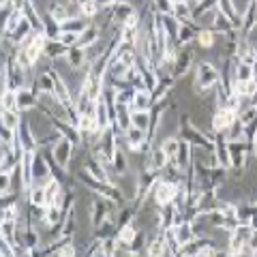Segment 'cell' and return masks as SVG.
Masks as SVG:
<instances>
[{"instance_id": "cell-1", "label": "cell", "mask_w": 257, "mask_h": 257, "mask_svg": "<svg viewBox=\"0 0 257 257\" xmlns=\"http://www.w3.org/2000/svg\"><path fill=\"white\" fill-rule=\"evenodd\" d=\"M221 82V69L210 60H199L195 64V77H193V92L199 99H206L214 90V86Z\"/></svg>"}, {"instance_id": "cell-2", "label": "cell", "mask_w": 257, "mask_h": 257, "mask_svg": "<svg viewBox=\"0 0 257 257\" xmlns=\"http://www.w3.org/2000/svg\"><path fill=\"white\" fill-rule=\"evenodd\" d=\"M178 193H180V184L178 182L165 178V176H159L157 182L152 184V189H150V199H152V204L155 206L163 208L167 204H174L176 197H178Z\"/></svg>"}, {"instance_id": "cell-3", "label": "cell", "mask_w": 257, "mask_h": 257, "mask_svg": "<svg viewBox=\"0 0 257 257\" xmlns=\"http://www.w3.org/2000/svg\"><path fill=\"white\" fill-rule=\"evenodd\" d=\"M236 120H238V109H236V107H229V105L216 107V109L212 111V120H210L212 131H214V133H225L231 124L236 122Z\"/></svg>"}, {"instance_id": "cell-4", "label": "cell", "mask_w": 257, "mask_h": 257, "mask_svg": "<svg viewBox=\"0 0 257 257\" xmlns=\"http://www.w3.org/2000/svg\"><path fill=\"white\" fill-rule=\"evenodd\" d=\"M122 140L126 144V148L131 152H150V140H148V131L140 126H131L126 133H122Z\"/></svg>"}, {"instance_id": "cell-5", "label": "cell", "mask_w": 257, "mask_h": 257, "mask_svg": "<svg viewBox=\"0 0 257 257\" xmlns=\"http://www.w3.org/2000/svg\"><path fill=\"white\" fill-rule=\"evenodd\" d=\"M135 11H138V7H135L133 3H128V0H118L114 7H109V9H107V15H109V20H111L114 26L122 28L126 24V20L131 18Z\"/></svg>"}, {"instance_id": "cell-6", "label": "cell", "mask_w": 257, "mask_h": 257, "mask_svg": "<svg viewBox=\"0 0 257 257\" xmlns=\"http://www.w3.org/2000/svg\"><path fill=\"white\" fill-rule=\"evenodd\" d=\"M73 152H75V144L71 140H67V138H60L52 148V161H56V163H58L60 167H64V170H69Z\"/></svg>"}, {"instance_id": "cell-7", "label": "cell", "mask_w": 257, "mask_h": 257, "mask_svg": "<svg viewBox=\"0 0 257 257\" xmlns=\"http://www.w3.org/2000/svg\"><path fill=\"white\" fill-rule=\"evenodd\" d=\"M18 140L24 150H39V138H37L35 126H32L28 116L22 118V122L18 126Z\"/></svg>"}, {"instance_id": "cell-8", "label": "cell", "mask_w": 257, "mask_h": 257, "mask_svg": "<svg viewBox=\"0 0 257 257\" xmlns=\"http://www.w3.org/2000/svg\"><path fill=\"white\" fill-rule=\"evenodd\" d=\"M32 174H35V184H43L47 178H52L54 172H52V163L47 159L45 152L39 148L37 155H35V165H32Z\"/></svg>"}, {"instance_id": "cell-9", "label": "cell", "mask_w": 257, "mask_h": 257, "mask_svg": "<svg viewBox=\"0 0 257 257\" xmlns=\"http://www.w3.org/2000/svg\"><path fill=\"white\" fill-rule=\"evenodd\" d=\"M191 67H193V50H189V45L187 47H180L178 58H176V62H174V67H172L170 73L176 79H182L191 71Z\"/></svg>"}, {"instance_id": "cell-10", "label": "cell", "mask_w": 257, "mask_h": 257, "mask_svg": "<svg viewBox=\"0 0 257 257\" xmlns=\"http://www.w3.org/2000/svg\"><path fill=\"white\" fill-rule=\"evenodd\" d=\"M193 155H195V152H193V146L187 140H182L180 148H178V152H176V157L172 161H174V165L178 167L180 172H189L191 165H193Z\"/></svg>"}, {"instance_id": "cell-11", "label": "cell", "mask_w": 257, "mask_h": 257, "mask_svg": "<svg viewBox=\"0 0 257 257\" xmlns=\"http://www.w3.org/2000/svg\"><path fill=\"white\" fill-rule=\"evenodd\" d=\"M172 229H174V236H176V240H178L180 248H182V246H187L191 240H195V238H197L195 223H193L191 219H184L180 225H176V227H172Z\"/></svg>"}, {"instance_id": "cell-12", "label": "cell", "mask_w": 257, "mask_h": 257, "mask_svg": "<svg viewBox=\"0 0 257 257\" xmlns=\"http://www.w3.org/2000/svg\"><path fill=\"white\" fill-rule=\"evenodd\" d=\"M216 9H219L225 18L234 24L236 30H240V26H242V11L236 7L234 0H219V3H216Z\"/></svg>"}, {"instance_id": "cell-13", "label": "cell", "mask_w": 257, "mask_h": 257, "mask_svg": "<svg viewBox=\"0 0 257 257\" xmlns=\"http://www.w3.org/2000/svg\"><path fill=\"white\" fill-rule=\"evenodd\" d=\"M214 155L219 159V165L229 170L231 167V150H229V142L225 140L223 133H216V138H214Z\"/></svg>"}, {"instance_id": "cell-14", "label": "cell", "mask_w": 257, "mask_h": 257, "mask_svg": "<svg viewBox=\"0 0 257 257\" xmlns=\"http://www.w3.org/2000/svg\"><path fill=\"white\" fill-rule=\"evenodd\" d=\"M101 41V26H96V24H88V26L79 32V39H77V45L88 50V47H92L94 43Z\"/></svg>"}, {"instance_id": "cell-15", "label": "cell", "mask_w": 257, "mask_h": 257, "mask_svg": "<svg viewBox=\"0 0 257 257\" xmlns=\"http://www.w3.org/2000/svg\"><path fill=\"white\" fill-rule=\"evenodd\" d=\"M170 157L165 155V150L161 148V144L159 146H152L150 148V152H148V167H152V170H157V172H163L167 165H170Z\"/></svg>"}, {"instance_id": "cell-16", "label": "cell", "mask_w": 257, "mask_h": 257, "mask_svg": "<svg viewBox=\"0 0 257 257\" xmlns=\"http://www.w3.org/2000/svg\"><path fill=\"white\" fill-rule=\"evenodd\" d=\"M64 58H67V64L71 69H82L86 64H90V60H88V50H84V47H79V45L69 47Z\"/></svg>"}, {"instance_id": "cell-17", "label": "cell", "mask_w": 257, "mask_h": 257, "mask_svg": "<svg viewBox=\"0 0 257 257\" xmlns=\"http://www.w3.org/2000/svg\"><path fill=\"white\" fill-rule=\"evenodd\" d=\"M193 22L195 20H191V22H180V28H178V37H176V43H178L180 47H187L191 43H195V37H197V30L193 26Z\"/></svg>"}, {"instance_id": "cell-18", "label": "cell", "mask_w": 257, "mask_h": 257, "mask_svg": "<svg viewBox=\"0 0 257 257\" xmlns=\"http://www.w3.org/2000/svg\"><path fill=\"white\" fill-rule=\"evenodd\" d=\"M118 128V133L122 135L126 133L128 128L133 126V120H131V105H124V103H118V107H116V124Z\"/></svg>"}, {"instance_id": "cell-19", "label": "cell", "mask_w": 257, "mask_h": 257, "mask_svg": "<svg viewBox=\"0 0 257 257\" xmlns=\"http://www.w3.org/2000/svg\"><path fill=\"white\" fill-rule=\"evenodd\" d=\"M71 7L73 5H67V3H60V0H52L50 5H47V13L52 15V18L56 20V22H64V20H69V18H73V15H71Z\"/></svg>"}, {"instance_id": "cell-20", "label": "cell", "mask_w": 257, "mask_h": 257, "mask_svg": "<svg viewBox=\"0 0 257 257\" xmlns=\"http://www.w3.org/2000/svg\"><path fill=\"white\" fill-rule=\"evenodd\" d=\"M216 41H219V37H216V32L212 28H199L197 30V37H195V43L197 47H202V50H212V47L216 45Z\"/></svg>"}, {"instance_id": "cell-21", "label": "cell", "mask_w": 257, "mask_h": 257, "mask_svg": "<svg viewBox=\"0 0 257 257\" xmlns=\"http://www.w3.org/2000/svg\"><path fill=\"white\" fill-rule=\"evenodd\" d=\"M111 170H114V174L118 178H122V176L128 174V161H126L124 150L120 146L114 150V155H111Z\"/></svg>"}, {"instance_id": "cell-22", "label": "cell", "mask_w": 257, "mask_h": 257, "mask_svg": "<svg viewBox=\"0 0 257 257\" xmlns=\"http://www.w3.org/2000/svg\"><path fill=\"white\" fill-rule=\"evenodd\" d=\"M67 52H69V47L64 43H60L58 39H50L47 45H45L43 58H47V60H60L62 56H67Z\"/></svg>"}, {"instance_id": "cell-23", "label": "cell", "mask_w": 257, "mask_h": 257, "mask_svg": "<svg viewBox=\"0 0 257 257\" xmlns=\"http://www.w3.org/2000/svg\"><path fill=\"white\" fill-rule=\"evenodd\" d=\"M155 105V101H152V92L148 88H140V90H135V99H133V107L131 109H150Z\"/></svg>"}, {"instance_id": "cell-24", "label": "cell", "mask_w": 257, "mask_h": 257, "mask_svg": "<svg viewBox=\"0 0 257 257\" xmlns=\"http://www.w3.org/2000/svg\"><path fill=\"white\" fill-rule=\"evenodd\" d=\"M138 234H140L138 225H135V221H131V223L122 225V227H118L116 238L120 240V242H124V244H133V240L138 238Z\"/></svg>"}, {"instance_id": "cell-25", "label": "cell", "mask_w": 257, "mask_h": 257, "mask_svg": "<svg viewBox=\"0 0 257 257\" xmlns=\"http://www.w3.org/2000/svg\"><path fill=\"white\" fill-rule=\"evenodd\" d=\"M26 202H30L32 206H47V195L43 184H35L28 193H26Z\"/></svg>"}, {"instance_id": "cell-26", "label": "cell", "mask_w": 257, "mask_h": 257, "mask_svg": "<svg viewBox=\"0 0 257 257\" xmlns=\"http://www.w3.org/2000/svg\"><path fill=\"white\" fill-rule=\"evenodd\" d=\"M0 122H3V126H9V128H15V131H18V126L22 122L20 109H3L0 111Z\"/></svg>"}, {"instance_id": "cell-27", "label": "cell", "mask_w": 257, "mask_h": 257, "mask_svg": "<svg viewBox=\"0 0 257 257\" xmlns=\"http://www.w3.org/2000/svg\"><path fill=\"white\" fill-rule=\"evenodd\" d=\"M88 26V20L86 18H82V15H73V18H69V20H64L62 24H60V30H67V32H82L84 28Z\"/></svg>"}, {"instance_id": "cell-28", "label": "cell", "mask_w": 257, "mask_h": 257, "mask_svg": "<svg viewBox=\"0 0 257 257\" xmlns=\"http://www.w3.org/2000/svg\"><path fill=\"white\" fill-rule=\"evenodd\" d=\"M193 7L191 3H176L174 5V18L178 22H191L193 20Z\"/></svg>"}, {"instance_id": "cell-29", "label": "cell", "mask_w": 257, "mask_h": 257, "mask_svg": "<svg viewBox=\"0 0 257 257\" xmlns=\"http://www.w3.org/2000/svg\"><path fill=\"white\" fill-rule=\"evenodd\" d=\"M223 135H225V140H227V142H246V138H244V124L240 122V120H236V122L231 124Z\"/></svg>"}, {"instance_id": "cell-30", "label": "cell", "mask_w": 257, "mask_h": 257, "mask_svg": "<svg viewBox=\"0 0 257 257\" xmlns=\"http://www.w3.org/2000/svg\"><path fill=\"white\" fill-rule=\"evenodd\" d=\"M131 120H133V126H140V128H146L150 126V109H131Z\"/></svg>"}, {"instance_id": "cell-31", "label": "cell", "mask_w": 257, "mask_h": 257, "mask_svg": "<svg viewBox=\"0 0 257 257\" xmlns=\"http://www.w3.org/2000/svg\"><path fill=\"white\" fill-rule=\"evenodd\" d=\"M77 9H79V15H82V18H86V20H92V18H96V15L103 13V9L99 7V3H96V0H90V3L77 7Z\"/></svg>"}, {"instance_id": "cell-32", "label": "cell", "mask_w": 257, "mask_h": 257, "mask_svg": "<svg viewBox=\"0 0 257 257\" xmlns=\"http://www.w3.org/2000/svg\"><path fill=\"white\" fill-rule=\"evenodd\" d=\"M161 24H163L165 32L170 35L172 39L178 37V28H180V22L174 18V15H161Z\"/></svg>"}, {"instance_id": "cell-33", "label": "cell", "mask_w": 257, "mask_h": 257, "mask_svg": "<svg viewBox=\"0 0 257 257\" xmlns=\"http://www.w3.org/2000/svg\"><path fill=\"white\" fill-rule=\"evenodd\" d=\"M150 5L161 15H174V0H150Z\"/></svg>"}, {"instance_id": "cell-34", "label": "cell", "mask_w": 257, "mask_h": 257, "mask_svg": "<svg viewBox=\"0 0 257 257\" xmlns=\"http://www.w3.org/2000/svg\"><path fill=\"white\" fill-rule=\"evenodd\" d=\"M180 138H165L163 142H161V148L165 150V155L170 157V159H174L176 157V152H178V148H180Z\"/></svg>"}, {"instance_id": "cell-35", "label": "cell", "mask_w": 257, "mask_h": 257, "mask_svg": "<svg viewBox=\"0 0 257 257\" xmlns=\"http://www.w3.org/2000/svg\"><path fill=\"white\" fill-rule=\"evenodd\" d=\"M135 90H138V88H133V86H124V88H118V103H124V105H131V107H133Z\"/></svg>"}, {"instance_id": "cell-36", "label": "cell", "mask_w": 257, "mask_h": 257, "mask_svg": "<svg viewBox=\"0 0 257 257\" xmlns=\"http://www.w3.org/2000/svg\"><path fill=\"white\" fill-rule=\"evenodd\" d=\"M56 39H58L60 43H64L67 47H75V45H77V39H79V35H77V32H67V30H60V32H58V37H56Z\"/></svg>"}, {"instance_id": "cell-37", "label": "cell", "mask_w": 257, "mask_h": 257, "mask_svg": "<svg viewBox=\"0 0 257 257\" xmlns=\"http://www.w3.org/2000/svg\"><path fill=\"white\" fill-rule=\"evenodd\" d=\"M54 255L56 257H73V255H77V248L73 246V240H69L67 244H62Z\"/></svg>"}, {"instance_id": "cell-38", "label": "cell", "mask_w": 257, "mask_h": 257, "mask_svg": "<svg viewBox=\"0 0 257 257\" xmlns=\"http://www.w3.org/2000/svg\"><path fill=\"white\" fill-rule=\"evenodd\" d=\"M86 3H90V0H75V5H77V7H82V5H86Z\"/></svg>"}, {"instance_id": "cell-39", "label": "cell", "mask_w": 257, "mask_h": 257, "mask_svg": "<svg viewBox=\"0 0 257 257\" xmlns=\"http://www.w3.org/2000/svg\"><path fill=\"white\" fill-rule=\"evenodd\" d=\"M174 3H193V0H174Z\"/></svg>"}]
</instances>
